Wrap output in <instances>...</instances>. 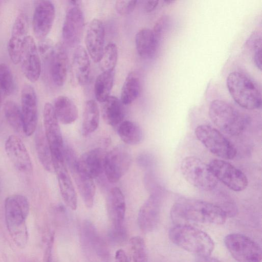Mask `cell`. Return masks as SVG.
I'll use <instances>...</instances> for the list:
<instances>
[{
	"label": "cell",
	"mask_w": 262,
	"mask_h": 262,
	"mask_svg": "<svg viewBox=\"0 0 262 262\" xmlns=\"http://www.w3.org/2000/svg\"><path fill=\"white\" fill-rule=\"evenodd\" d=\"M170 216L176 225H219L224 224L227 218L224 211L215 204L199 199L184 198L173 204Z\"/></svg>",
	"instance_id": "1"
},
{
	"label": "cell",
	"mask_w": 262,
	"mask_h": 262,
	"mask_svg": "<svg viewBox=\"0 0 262 262\" xmlns=\"http://www.w3.org/2000/svg\"><path fill=\"white\" fill-rule=\"evenodd\" d=\"M171 241L199 257L210 256L214 248L211 237L204 231L189 225H178L169 232Z\"/></svg>",
	"instance_id": "2"
},
{
	"label": "cell",
	"mask_w": 262,
	"mask_h": 262,
	"mask_svg": "<svg viewBox=\"0 0 262 262\" xmlns=\"http://www.w3.org/2000/svg\"><path fill=\"white\" fill-rule=\"evenodd\" d=\"M226 84L231 96L240 106L247 110L260 107V89L248 75L239 71L231 72L227 78Z\"/></svg>",
	"instance_id": "3"
},
{
	"label": "cell",
	"mask_w": 262,
	"mask_h": 262,
	"mask_svg": "<svg viewBox=\"0 0 262 262\" xmlns=\"http://www.w3.org/2000/svg\"><path fill=\"white\" fill-rule=\"evenodd\" d=\"M209 115L212 122L222 132L232 136L241 134L246 125V119L239 111L221 100L211 102Z\"/></svg>",
	"instance_id": "4"
},
{
	"label": "cell",
	"mask_w": 262,
	"mask_h": 262,
	"mask_svg": "<svg viewBox=\"0 0 262 262\" xmlns=\"http://www.w3.org/2000/svg\"><path fill=\"white\" fill-rule=\"evenodd\" d=\"M180 168L187 182L200 190L210 191L217 185L218 180L209 165L197 157H185L181 161Z\"/></svg>",
	"instance_id": "5"
},
{
	"label": "cell",
	"mask_w": 262,
	"mask_h": 262,
	"mask_svg": "<svg viewBox=\"0 0 262 262\" xmlns=\"http://www.w3.org/2000/svg\"><path fill=\"white\" fill-rule=\"evenodd\" d=\"M64 162L72 174L78 191L88 208L94 204L96 187L94 179L81 165L74 150L69 146L64 148Z\"/></svg>",
	"instance_id": "6"
},
{
	"label": "cell",
	"mask_w": 262,
	"mask_h": 262,
	"mask_svg": "<svg viewBox=\"0 0 262 262\" xmlns=\"http://www.w3.org/2000/svg\"><path fill=\"white\" fill-rule=\"evenodd\" d=\"M194 133L196 138L213 155L225 160L235 157L236 148L218 129L202 124L196 127Z\"/></svg>",
	"instance_id": "7"
},
{
	"label": "cell",
	"mask_w": 262,
	"mask_h": 262,
	"mask_svg": "<svg viewBox=\"0 0 262 262\" xmlns=\"http://www.w3.org/2000/svg\"><path fill=\"white\" fill-rule=\"evenodd\" d=\"M224 242L231 255L238 262H261V248L248 236L231 233L225 237Z\"/></svg>",
	"instance_id": "8"
},
{
	"label": "cell",
	"mask_w": 262,
	"mask_h": 262,
	"mask_svg": "<svg viewBox=\"0 0 262 262\" xmlns=\"http://www.w3.org/2000/svg\"><path fill=\"white\" fill-rule=\"evenodd\" d=\"M29 212L27 198L21 194L8 196L5 201V217L8 230L19 233L26 228V220Z\"/></svg>",
	"instance_id": "9"
},
{
	"label": "cell",
	"mask_w": 262,
	"mask_h": 262,
	"mask_svg": "<svg viewBox=\"0 0 262 262\" xmlns=\"http://www.w3.org/2000/svg\"><path fill=\"white\" fill-rule=\"evenodd\" d=\"M164 194L163 188L160 186L150 192L148 198L141 206L137 221L140 229L143 232H150L157 228Z\"/></svg>",
	"instance_id": "10"
},
{
	"label": "cell",
	"mask_w": 262,
	"mask_h": 262,
	"mask_svg": "<svg viewBox=\"0 0 262 262\" xmlns=\"http://www.w3.org/2000/svg\"><path fill=\"white\" fill-rule=\"evenodd\" d=\"M132 162L129 148L124 145H118L106 152L104 173L111 183L117 182L127 171Z\"/></svg>",
	"instance_id": "11"
},
{
	"label": "cell",
	"mask_w": 262,
	"mask_h": 262,
	"mask_svg": "<svg viewBox=\"0 0 262 262\" xmlns=\"http://www.w3.org/2000/svg\"><path fill=\"white\" fill-rule=\"evenodd\" d=\"M209 165L216 179L231 190L241 191L247 188L248 184L247 177L231 163L216 159L211 160Z\"/></svg>",
	"instance_id": "12"
},
{
	"label": "cell",
	"mask_w": 262,
	"mask_h": 262,
	"mask_svg": "<svg viewBox=\"0 0 262 262\" xmlns=\"http://www.w3.org/2000/svg\"><path fill=\"white\" fill-rule=\"evenodd\" d=\"M44 132L50 145L53 160L64 161V146L59 122L53 106L47 102L43 107Z\"/></svg>",
	"instance_id": "13"
},
{
	"label": "cell",
	"mask_w": 262,
	"mask_h": 262,
	"mask_svg": "<svg viewBox=\"0 0 262 262\" xmlns=\"http://www.w3.org/2000/svg\"><path fill=\"white\" fill-rule=\"evenodd\" d=\"M84 19L78 6H71L66 14L62 28V36L65 45L76 48L79 46L83 34Z\"/></svg>",
	"instance_id": "14"
},
{
	"label": "cell",
	"mask_w": 262,
	"mask_h": 262,
	"mask_svg": "<svg viewBox=\"0 0 262 262\" xmlns=\"http://www.w3.org/2000/svg\"><path fill=\"white\" fill-rule=\"evenodd\" d=\"M21 113L23 132L27 136L36 130L38 119L37 99L35 91L30 84H25L21 91Z\"/></svg>",
	"instance_id": "15"
},
{
	"label": "cell",
	"mask_w": 262,
	"mask_h": 262,
	"mask_svg": "<svg viewBox=\"0 0 262 262\" xmlns=\"http://www.w3.org/2000/svg\"><path fill=\"white\" fill-rule=\"evenodd\" d=\"M55 17V8L50 1H35L32 18L34 34L39 40L46 38L50 33Z\"/></svg>",
	"instance_id": "16"
},
{
	"label": "cell",
	"mask_w": 262,
	"mask_h": 262,
	"mask_svg": "<svg viewBox=\"0 0 262 262\" xmlns=\"http://www.w3.org/2000/svg\"><path fill=\"white\" fill-rule=\"evenodd\" d=\"M19 63L24 76L32 82L39 79L41 64L37 46L31 36L27 37L21 53Z\"/></svg>",
	"instance_id": "17"
},
{
	"label": "cell",
	"mask_w": 262,
	"mask_h": 262,
	"mask_svg": "<svg viewBox=\"0 0 262 262\" xmlns=\"http://www.w3.org/2000/svg\"><path fill=\"white\" fill-rule=\"evenodd\" d=\"M28 19L24 13H19L13 23L8 43V52L12 62L19 63L21 53L28 36Z\"/></svg>",
	"instance_id": "18"
},
{
	"label": "cell",
	"mask_w": 262,
	"mask_h": 262,
	"mask_svg": "<svg viewBox=\"0 0 262 262\" xmlns=\"http://www.w3.org/2000/svg\"><path fill=\"white\" fill-rule=\"evenodd\" d=\"M105 29L102 21L98 19H92L85 35L86 51L95 62H99L104 49Z\"/></svg>",
	"instance_id": "19"
},
{
	"label": "cell",
	"mask_w": 262,
	"mask_h": 262,
	"mask_svg": "<svg viewBox=\"0 0 262 262\" xmlns=\"http://www.w3.org/2000/svg\"><path fill=\"white\" fill-rule=\"evenodd\" d=\"M6 153L19 171L29 174L33 170V165L28 150L23 141L15 135L10 136L5 142Z\"/></svg>",
	"instance_id": "20"
},
{
	"label": "cell",
	"mask_w": 262,
	"mask_h": 262,
	"mask_svg": "<svg viewBox=\"0 0 262 262\" xmlns=\"http://www.w3.org/2000/svg\"><path fill=\"white\" fill-rule=\"evenodd\" d=\"M71 80L73 84L85 85L89 81L91 72L90 56L82 46L75 48L71 63Z\"/></svg>",
	"instance_id": "21"
},
{
	"label": "cell",
	"mask_w": 262,
	"mask_h": 262,
	"mask_svg": "<svg viewBox=\"0 0 262 262\" xmlns=\"http://www.w3.org/2000/svg\"><path fill=\"white\" fill-rule=\"evenodd\" d=\"M53 163L62 198L67 206L75 210L77 207V197L65 162L53 160Z\"/></svg>",
	"instance_id": "22"
},
{
	"label": "cell",
	"mask_w": 262,
	"mask_h": 262,
	"mask_svg": "<svg viewBox=\"0 0 262 262\" xmlns=\"http://www.w3.org/2000/svg\"><path fill=\"white\" fill-rule=\"evenodd\" d=\"M69 58L65 46L58 42L50 60V71L53 82L57 86H62L67 79Z\"/></svg>",
	"instance_id": "23"
},
{
	"label": "cell",
	"mask_w": 262,
	"mask_h": 262,
	"mask_svg": "<svg viewBox=\"0 0 262 262\" xmlns=\"http://www.w3.org/2000/svg\"><path fill=\"white\" fill-rule=\"evenodd\" d=\"M107 209L110 219L116 231H122L126 204L124 195L118 187L112 188L108 192L107 201Z\"/></svg>",
	"instance_id": "24"
},
{
	"label": "cell",
	"mask_w": 262,
	"mask_h": 262,
	"mask_svg": "<svg viewBox=\"0 0 262 262\" xmlns=\"http://www.w3.org/2000/svg\"><path fill=\"white\" fill-rule=\"evenodd\" d=\"M106 152L101 148H95L83 154L79 159L84 169L93 178H100L104 172Z\"/></svg>",
	"instance_id": "25"
},
{
	"label": "cell",
	"mask_w": 262,
	"mask_h": 262,
	"mask_svg": "<svg viewBox=\"0 0 262 262\" xmlns=\"http://www.w3.org/2000/svg\"><path fill=\"white\" fill-rule=\"evenodd\" d=\"M159 42L152 30L143 28L135 36V45L138 55L144 59L152 58L157 51Z\"/></svg>",
	"instance_id": "26"
},
{
	"label": "cell",
	"mask_w": 262,
	"mask_h": 262,
	"mask_svg": "<svg viewBox=\"0 0 262 262\" xmlns=\"http://www.w3.org/2000/svg\"><path fill=\"white\" fill-rule=\"evenodd\" d=\"M101 103V112L103 120L111 126H118L124 117V104L120 99L110 95Z\"/></svg>",
	"instance_id": "27"
},
{
	"label": "cell",
	"mask_w": 262,
	"mask_h": 262,
	"mask_svg": "<svg viewBox=\"0 0 262 262\" xmlns=\"http://www.w3.org/2000/svg\"><path fill=\"white\" fill-rule=\"evenodd\" d=\"M53 106L58 122L62 124H71L78 118V111L77 106L67 96H58Z\"/></svg>",
	"instance_id": "28"
},
{
	"label": "cell",
	"mask_w": 262,
	"mask_h": 262,
	"mask_svg": "<svg viewBox=\"0 0 262 262\" xmlns=\"http://www.w3.org/2000/svg\"><path fill=\"white\" fill-rule=\"evenodd\" d=\"M35 143L37 154L43 168L48 172H54V166L51 149L41 127L37 129Z\"/></svg>",
	"instance_id": "29"
},
{
	"label": "cell",
	"mask_w": 262,
	"mask_h": 262,
	"mask_svg": "<svg viewBox=\"0 0 262 262\" xmlns=\"http://www.w3.org/2000/svg\"><path fill=\"white\" fill-rule=\"evenodd\" d=\"M100 120V111L97 103L94 100L86 101L83 113L82 134L87 136L98 128Z\"/></svg>",
	"instance_id": "30"
},
{
	"label": "cell",
	"mask_w": 262,
	"mask_h": 262,
	"mask_svg": "<svg viewBox=\"0 0 262 262\" xmlns=\"http://www.w3.org/2000/svg\"><path fill=\"white\" fill-rule=\"evenodd\" d=\"M140 80L139 75L135 71L128 73L121 89L120 100L124 105L134 102L140 92Z\"/></svg>",
	"instance_id": "31"
},
{
	"label": "cell",
	"mask_w": 262,
	"mask_h": 262,
	"mask_svg": "<svg viewBox=\"0 0 262 262\" xmlns=\"http://www.w3.org/2000/svg\"><path fill=\"white\" fill-rule=\"evenodd\" d=\"M117 133L120 139L128 145H137L141 142L143 138L140 126L129 120L123 121L118 126Z\"/></svg>",
	"instance_id": "32"
},
{
	"label": "cell",
	"mask_w": 262,
	"mask_h": 262,
	"mask_svg": "<svg viewBox=\"0 0 262 262\" xmlns=\"http://www.w3.org/2000/svg\"><path fill=\"white\" fill-rule=\"evenodd\" d=\"M114 79L115 70L102 72L97 77L94 84V93L98 102H103L110 96Z\"/></svg>",
	"instance_id": "33"
},
{
	"label": "cell",
	"mask_w": 262,
	"mask_h": 262,
	"mask_svg": "<svg viewBox=\"0 0 262 262\" xmlns=\"http://www.w3.org/2000/svg\"><path fill=\"white\" fill-rule=\"evenodd\" d=\"M4 114L9 125L16 132H23V124L21 111L18 105L12 100L6 102Z\"/></svg>",
	"instance_id": "34"
},
{
	"label": "cell",
	"mask_w": 262,
	"mask_h": 262,
	"mask_svg": "<svg viewBox=\"0 0 262 262\" xmlns=\"http://www.w3.org/2000/svg\"><path fill=\"white\" fill-rule=\"evenodd\" d=\"M118 57V48L114 43L105 46L99 64L102 71L115 70Z\"/></svg>",
	"instance_id": "35"
},
{
	"label": "cell",
	"mask_w": 262,
	"mask_h": 262,
	"mask_svg": "<svg viewBox=\"0 0 262 262\" xmlns=\"http://www.w3.org/2000/svg\"><path fill=\"white\" fill-rule=\"evenodd\" d=\"M130 262H147V254L143 239L139 236L129 240Z\"/></svg>",
	"instance_id": "36"
},
{
	"label": "cell",
	"mask_w": 262,
	"mask_h": 262,
	"mask_svg": "<svg viewBox=\"0 0 262 262\" xmlns=\"http://www.w3.org/2000/svg\"><path fill=\"white\" fill-rule=\"evenodd\" d=\"M13 89L14 80L10 68L5 63H0V92L4 96H8Z\"/></svg>",
	"instance_id": "37"
},
{
	"label": "cell",
	"mask_w": 262,
	"mask_h": 262,
	"mask_svg": "<svg viewBox=\"0 0 262 262\" xmlns=\"http://www.w3.org/2000/svg\"><path fill=\"white\" fill-rule=\"evenodd\" d=\"M55 46L50 39L44 38L40 40L37 49L39 55L46 60H50L54 51Z\"/></svg>",
	"instance_id": "38"
},
{
	"label": "cell",
	"mask_w": 262,
	"mask_h": 262,
	"mask_svg": "<svg viewBox=\"0 0 262 262\" xmlns=\"http://www.w3.org/2000/svg\"><path fill=\"white\" fill-rule=\"evenodd\" d=\"M137 1H117L115 2V9L121 15H128L135 10Z\"/></svg>",
	"instance_id": "39"
},
{
	"label": "cell",
	"mask_w": 262,
	"mask_h": 262,
	"mask_svg": "<svg viewBox=\"0 0 262 262\" xmlns=\"http://www.w3.org/2000/svg\"><path fill=\"white\" fill-rule=\"evenodd\" d=\"M137 163L142 169L149 171L154 166L155 160L154 156L149 153L143 152L137 157Z\"/></svg>",
	"instance_id": "40"
},
{
	"label": "cell",
	"mask_w": 262,
	"mask_h": 262,
	"mask_svg": "<svg viewBox=\"0 0 262 262\" xmlns=\"http://www.w3.org/2000/svg\"><path fill=\"white\" fill-rule=\"evenodd\" d=\"M248 46L250 47L254 52L261 50V35L257 33L253 34L247 41Z\"/></svg>",
	"instance_id": "41"
},
{
	"label": "cell",
	"mask_w": 262,
	"mask_h": 262,
	"mask_svg": "<svg viewBox=\"0 0 262 262\" xmlns=\"http://www.w3.org/2000/svg\"><path fill=\"white\" fill-rule=\"evenodd\" d=\"M115 262H130L125 251L121 249L116 251L115 255Z\"/></svg>",
	"instance_id": "42"
},
{
	"label": "cell",
	"mask_w": 262,
	"mask_h": 262,
	"mask_svg": "<svg viewBox=\"0 0 262 262\" xmlns=\"http://www.w3.org/2000/svg\"><path fill=\"white\" fill-rule=\"evenodd\" d=\"M253 60L256 67L260 70H261V50H258L254 52L253 55Z\"/></svg>",
	"instance_id": "43"
},
{
	"label": "cell",
	"mask_w": 262,
	"mask_h": 262,
	"mask_svg": "<svg viewBox=\"0 0 262 262\" xmlns=\"http://www.w3.org/2000/svg\"><path fill=\"white\" fill-rule=\"evenodd\" d=\"M159 1H148L145 3L144 9L146 12H150L154 10L159 4Z\"/></svg>",
	"instance_id": "44"
},
{
	"label": "cell",
	"mask_w": 262,
	"mask_h": 262,
	"mask_svg": "<svg viewBox=\"0 0 262 262\" xmlns=\"http://www.w3.org/2000/svg\"><path fill=\"white\" fill-rule=\"evenodd\" d=\"M194 262H221L219 259L209 256L199 257V258Z\"/></svg>",
	"instance_id": "45"
},
{
	"label": "cell",
	"mask_w": 262,
	"mask_h": 262,
	"mask_svg": "<svg viewBox=\"0 0 262 262\" xmlns=\"http://www.w3.org/2000/svg\"><path fill=\"white\" fill-rule=\"evenodd\" d=\"M4 96L2 95V94L0 92V105L2 100V98Z\"/></svg>",
	"instance_id": "46"
}]
</instances>
